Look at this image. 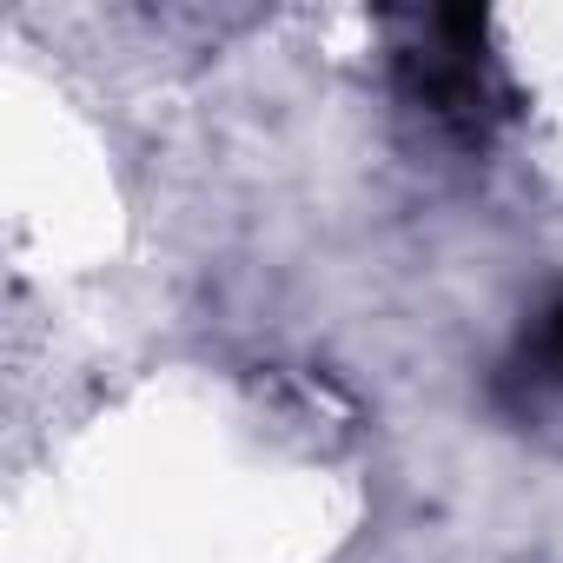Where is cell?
Segmentation results:
<instances>
[{
	"instance_id": "cell-1",
	"label": "cell",
	"mask_w": 563,
	"mask_h": 563,
	"mask_svg": "<svg viewBox=\"0 0 563 563\" xmlns=\"http://www.w3.org/2000/svg\"><path fill=\"white\" fill-rule=\"evenodd\" d=\"M537 358H543V372L550 378H563V299L543 312V325H537Z\"/></svg>"
}]
</instances>
